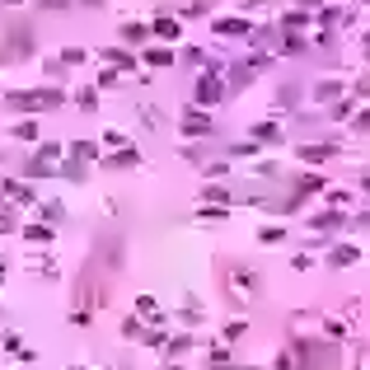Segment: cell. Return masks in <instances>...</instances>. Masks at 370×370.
Masks as SVG:
<instances>
[{
    "label": "cell",
    "mask_w": 370,
    "mask_h": 370,
    "mask_svg": "<svg viewBox=\"0 0 370 370\" xmlns=\"http://www.w3.org/2000/svg\"><path fill=\"white\" fill-rule=\"evenodd\" d=\"M28 239H33V244H47V239H52V230H43V225H28Z\"/></svg>",
    "instance_id": "7a4b0ae2"
},
{
    "label": "cell",
    "mask_w": 370,
    "mask_h": 370,
    "mask_svg": "<svg viewBox=\"0 0 370 370\" xmlns=\"http://www.w3.org/2000/svg\"><path fill=\"white\" fill-rule=\"evenodd\" d=\"M188 347H192V337H174V342H169V352H174V356H183Z\"/></svg>",
    "instance_id": "3957f363"
},
{
    "label": "cell",
    "mask_w": 370,
    "mask_h": 370,
    "mask_svg": "<svg viewBox=\"0 0 370 370\" xmlns=\"http://www.w3.org/2000/svg\"><path fill=\"white\" fill-rule=\"evenodd\" d=\"M300 155L310 159V164H319V159H328V155H333V146H305Z\"/></svg>",
    "instance_id": "6da1fadb"
},
{
    "label": "cell",
    "mask_w": 370,
    "mask_h": 370,
    "mask_svg": "<svg viewBox=\"0 0 370 370\" xmlns=\"http://www.w3.org/2000/svg\"><path fill=\"white\" fill-rule=\"evenodd\" d=\"M206 127H211V122H206L202 112H192V117H188V132H206Z\"/></svg>",
    "instance_id": "277c9868"
}]
</instances>
